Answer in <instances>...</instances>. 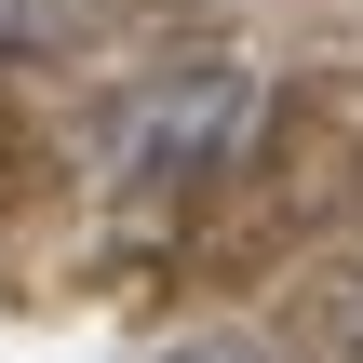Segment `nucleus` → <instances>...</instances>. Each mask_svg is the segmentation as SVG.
<instances>
[{
	"label": "nucleus",
	"instance_id": "obj_1",
	"mask_svg": "<svg viewBox=\"0 0 363 363\" xmlns=\"http://www.w3.org/2000/svg\"><path fill=\"white\" fill-rule=\"evenodd\" d=\"M256 108H269L256 67H162L94 121V162L108 175H189V162H229L256 135Z\"/></svg>",
	"mask_w": 363,
	"mask_h": 363
},
{
	"label": "nucleus",
	"instance_id": "obj_2",
	"mask_svg": "<svg viewBox=\"0 0 363 363\" xmlns=\"http://www.w3.org/2000/svg\"><path fill=\"white\" fill-rule=\"evenodd\" d=\"M108 0H0V54H67Z\"/></svg>",
	"mask_w": 363,
	"mask_h": 363
},
{
	"label": "nucleus",
	"instance_id": "obj_3",
	"mask_svg": "<svg viewBox=\"0 0 363 363\" xmlns=\"http://www.w3.org/2000/svg\"><path fill=\"white\" fill-rule=\"evenodd\" d=\"M175 363H269V350H256V337H189Z\"/></svg>",
	"mask_w": 363,
	"mask_h": 363
},
{
	"label": "nucleus",
	"instance_id": "obj_4",
	"mask_svg": "<svg viewBox=\"0 0 363 363\" xmlns=\"http://www.w3.org/2000/svg\"><path fill=\"white\" fill-rule=\"evenodd\" d=\"M337 337H350V363H363V283H337Z\"/></svg>",
	"mask_w": 363,
	"mask_h": 363
}]
</instances>
